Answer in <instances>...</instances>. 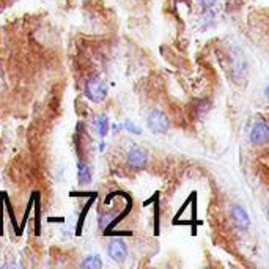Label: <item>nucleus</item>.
Returning a JSON list of instances; mask_svg holds the SVG:
<instances>
[{"label":"nucleus","instance_id":"obj_1","mask_svg":"<svg viewBox=\"0 0 269 269\" xmlns=\"http://www.w3.org/2000/svg\"><path fill=\"white\" fill-rule=\"evenodd\" d=\"M107 84L102 79L101 76H91L87 79L85 85H84V94L85 98L91 101V102H102L107 96Z\"/></svg>","mask_w":269,"mask_h":269},{"label":"nucleus","instance_id":"obj_2","mask_svg":"<svg viewBox=\"0 0 269 269\" xmlns=\"http://www.w3.org/2000/svg\"><path fill=\"white\" fill-rule=\"evenodd\" d=\"M228 62H230V71L231 77L235 82H242L247 77V62L244 52L238 47H233L228 54Z\"/></svg>","mask_w":269,"mask_h":269},{"label":"nucleus","instance_id":"obj_3","mask_svg":"<svg viewBox=\"0 0 269 269\" xmlns=\"http://www.w3.org/2000/svg\"><path fill=\"white\" fill-rule=\"evenodd\" d=\"M146 126L153 134H166L170 129V120L166 112L154 109L146 117Z\"/></svg>","mask_w":269,"mask_h":269},{"label":"nucleus","instance_id":"obj_4","mask_svg":"<svg viewBox=\"0 0 269 269\" xmlns=\"http://www.w3.org/2000/svg\"><path fill=\"white\" fill-rule=\"evenodd\" d=\"M230 218H231V224L238 231L244 233L249 230L250 227V216L246 211V208H242L241 205H233L231 211H230Z\"/></svg>","mask_w":269,"mask_h":269},{"label":"nucleus","instance_id":"obj_5","mask_svg":"<svg viewBox=\"0 0 269 269\" xmlns=\"http://www.w3.org/2000/svg\"><path fill=\"white\" fill-rule=\"evenodd\" d=\"M126 161L129 169L133 170H143L148 164V153L140 146H133L126 154Z\"/></svg>","mask_w":269,"mask_h":269},{"label":"nucleus","instance_id":"obj_6","mask_svg":"<svg viewBox=\"0 0 269 269\" xmlns=\"http://www.w3.org/2000/svg\"><path fill=\"white\" fill-rule=\"evenodd\" d=\"M249 138H250V143L255 145V146H265L269 140V128H268V123L265 120H260L257 123L252 126L250 129V134H249Z\"/></svg>","mask_w":269,"mask_h":269},{"label":"nucleus","instance_id":"obj_7","mask_svg":"<svg viewBox=\"0 0 269 269\" xmlns=\"http://www.w3.org/2000/svg\"><path fill=\"white\" fill-rule=\"evenodd\" d=\"M107 254L110 257L112 262H115V263H125L126 262V258H128V246H126V242L123 239H112L109 242V246H107Z\"/></svg>","mask_w":269,"mask_h":269},{"label":"nucleus","instance_id":"obj_8","mask_svg":"<svg viewBox=\"0 0 269 269\" xmlns=\"http://www.w3.org/2000/svg\"><path fill=\"white\" fill-rule=\"evenodd\" d=\"M77 179L81 184H90L91 181V169L84 161H79V164H77Z\"/></svg>","mask_w":269,"mask_h":269},{"label":"nucleus","instance_id":"obj_9","mask_svg":"<svg viewBox=\"0 0 269 269\" xmlns=\"http://www.w3.org/2000/svg\"><path fill=\"white\" fill-rule=\"evenodd\" d=\"M82 268L85 269H101L102 268V260L99 255H87L84 260H82V263H81Z\"/></svg>","mask_w":269,"mask_h":269},{"label":"nucleus","instance_id":"obj_10","mask_svg":"<svg viewBox=\"0 0 269 269\" xmlns=\"http://www.w3.org/2000/svg\"><path fill=\"white\" fill-rule=\"evenodd\" d=\"M96 128H98V134L101 138H104L109 133V118L107 115H101L98 120H96Z\"/></svg>","mask_w":269,"mask_h":269},{"label":"nucleus","instance_id":"obj_11","mask_svg":"<svg viewBox=\"0 0 269 269\" xmlns=\"http://www.w3.org/2000/svg\"><path fill=\"white\" fill-rule=\"evenodd\" d=\"M121 128L125 129V131H128V133H131V134H135V135H140L142 134V131H140V128H138L135 123H133V121H129V120H126L123 125H121Z\"/></svg>","mask_w":269,"mask_h":269},{"label":"nucleus","instance_id":"obj_12","mask_svg":"<svg viewBox=\"0 0 269 269\" xmlns=\"http://www.w3.org/2000/svg\"><path fill=\"white\" fill-rule=\"evenodd\" d=\"M112 218H114V214L112 213H106V214H101L99 216V219H98V224H99V228L104 230L107 227V225L112 222Z\"/></svg>","mask_w":269,"mask_h":269},{"label":"nucleus","instance_id":"obj_13","mask_svg":"<svg viewBox=\"0 0 269 269\" xmlns=\"http://www.w3.org/2000/svg\"><path fill=\"white\" fill-rule=\"evenodd\" d=\"M208 112H210V102H206V101H202L200 102V106H198V117L203 118Z\"/></svg>","mask_w":269,"mask_h":269},{"label":"nucleus","instance_id":"obj_14","mask_svg":"<svg viewBox=\"0 0 269 269\" xmlns=\"http://www.w3.org/2000/svg\"><path fill=\"white\" fill-rule=\"evenodd\" d=\"M198 3H200L205 10H213V8L218 5V0H198Z\"/></svg>","mask_w":269,"mask_h":269},{"label":"nucleus","instance_id":"obj_15","mask_svg":"<svg viewBox=\"0 0 269 269\" xmlns=\"http://www.w3.org/2000/svg\"><path fill=\"white\" fill-rule=\"evenodd\" d=\"M10 266H13V268H17L19 265H17V263H5V265H3V268H10Z\"/></svg>","mask_w":269,"mask_h":269}]
</instances>
